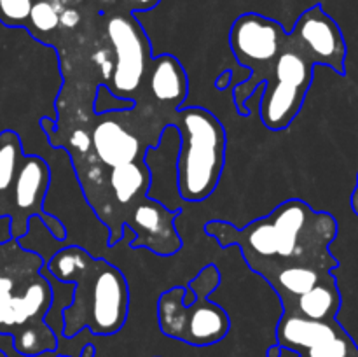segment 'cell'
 <instances>
[{
  "label": "cell",
  "mask_w": 358,
  "mask_h": 357,
  "mask_svg": "<svg viewBox=\"0 0 358 357\" xmlns=\"http://www.w3.org/2000/svg\"><path fill=\"white\" fill-rule=\"evenodd\" d=\"M205 231L222 247L238 245L255 273L285 265H310L332 272L339 265L329 252L338 234L334 216L317 212L303 200H287L241 230L224 220H212Z\"/></svg>",
  "instance_id": "1"
},
{
  "label": "cell",
  "mask_w": 358,
  "mask_h": 357,
  "mask_svg": "<svg viewBox=\"0 0 358 357\" xmlns=\"http://www.w3.org/2000/svg\"><path fill=\"white\" fill-rule=\"evenodd\" d=\"M45 268L59 282L76 284L72 301L62 314L65 338H73L86 328L98 336L121 331L129 310L128 282L121 270L76 245L56 252Z\"/></svg>",
  "instance_id": "2"
},
{
  "label": "cell",
  "mask_w": 358,
  "mask_h": 357,
  "mask_svg": "<svg viewBox=\"0 0 358 357\" xmlns=\"http://www.w3.org/2000/svg\"><path fill=\"white\" fill-rule=\"evenodd\" d=\"M180 149L177 158L178 195L185 202H203L217 189L226 160V130L203 107L177 112Z\"/></svg>",
  "instance_id": "3"
},
{
  "label": "cell",
  "mask_w": 358,
  "mask_h": 357,
  "mask_svg": "<svg viewBox=\"0 0 358 357\" xmlns=\"http://www.w3.org/2000/svg\"><path fill=\"white\" fill-rule=\"evenodd\" d=\"M220 273L215 265H206L189 282L196 300L184 303L185 287H173L159 296L157 321L164 336L187 343L192 346H210L222 342L231 328L229 315L222 307L208 300L219 287Z\"/></svg>",
  "instance_id": "4"
},
{
  "label": "cell",
  "mask_w": 358,
  "mask_h": 357,
  "mask_svg": "<svg viewBox=\"0 0 358 357\" xmlns=\"http://www.w3.org/2000/svg\"><path fill=\"white\" fill-rule=\"evenodd\" d=\"M313 70L315 63L287 38L264 80L259 114L266 128L280 132L292 125L313 83Z\"/></svg>",
  "instance_id": "5"
},
{
  "label": "cell",
  "mask_w": 358,
  "mask_h": 357,
  "mask_svg": "<svg viewBox=\"0 0 358 357\" xmlns=\"http://www.w3.org/2000/svg\"><path fill=\"white\" fill-rule=\"evenodd\" d=\"M289 34L283 30L278 21L257 13H245L234 20L229 30V46L234 58L241 66L252 72L250 86L234 90V104L241 115H248L245 102L252 97L261 80L264 83L275 63L276 56L285 46Z\"/></svg>",
  "instance_id": "6"
},
{
  "label": "cell",
  "mask_w": 358,
  "mask_h": 357,
  "mask_svg": "<svg viewBox=\"0 0 358 357\" xmlns=\"http://www.w3.org/2000/svg\"><path fill=\"white\" fill-rule=\"evenodd\" d=\"M107 35L115 56L108 88L117 97L131 98L145 79L152 46L133 14L112 16L107 23Z\"/></svg>",
  "instance_id": "7"
},
{
  "label": "cell",
  "mask_w": 358,
  "mask_h": 357,
  "mask_svg": "<svg viewBox=\"0 0 358 357\" xmlns=\"http://www.w3.org/2000/svg\"><path fill=\"white\" fill-rule=\"evenodd\" d=\"M276 343L299 357H358L355 340L336 318H311L282 315L276 326Z\"/></svg>",
  "instance_id": "8"
},
{
  "label": "cell",
  "mask_w": 358,
  "mask_h": 357,
  "mask_svg": "<svg viewBox=\"0 0 358 357\" xmlns=\"http://www.w3.org/2000/svg\"><path fill=\"white\" fill-rule=\"evenodd\" d=\"M51 182V170L48 163L38 156H23L16 178L13 182V212H10V224H13V238L23 237L28 231V223L34 216H38L45 223L48 230L58 240L66 237V230L58 217H51L42 210L45 192Z\"/></svg>",
  "instance_id": "9"
},
{
  "label": "cell",
  "mask_w": 358,
  "mask_h": 357,
  "mask_svg": "<svg viewBox=\"0 0 358 357\" xmlns=\"http://www.w3.org/2000/svg\"><path fill=\"white\" fill-rule=\"evenodd\" d=\"M289 37L315 65H327L341 76L346 74V41L339 24L320 4L306 9L297 18Z\"/></svg>",
  "instance_id": "10"
},
{
  "label": "cell",
  "mask_w": 358,
  "mask_h": 357,
  "mask_svg": "<svg viewBox=\"0 0 358 357\" xmlns=\"http://www.w3.org/2000/svg\"><path fill=\"white\" fill-rule=\"evenodd\" d=\"M180 210H170L163 203L145 198L135 206L126 226L135 233L131 247H145L159 255H171L180 251L182 240L175 230V217Z\"/></svg>",
  "instance_id": "11"
},
{
  "label": "cell",
  "mask_w": 358,
  "mask_h": 357,
  "mask_svg": "<svg viewBox=\"0 0 358 357\" xmlns=\"http://www.w3.org/2000/svg\"><path fill=\"white\" fill-rule=\"evenodd\" d=\"M52 304V290L41 272L31 276L21 293L0 296V332L10 336L31 326L45 324Z\"/></svg>",
  "instance_id": "12"
},
{
  "label": "cell",
  "mask_w": 358,
  "mask_h": 357,
  "mask_svg": "<svg viewBox=\"0 0 358 357\" xmlns=\"http://www.w3.org/2000/svg\"><path fill=\"white\" fill-rule=\"evenodd\" d=\"M149 90L152 97L164 107L178 111L189 93V80L185 69L175 56L163 55L150 59Z\"/></svg>",
  "instance_id": "13"
},
{
  "label": "cell",
  "mask_w": 358,
  "mask_h": 357,
  "mask_svg": "<svg viewBox=\"0 0 358 357\" xmlns=\"http://www.w3.org/2000/svg\"><path fill=\"white\" fill-rule=\"evenodd\" d=\"M91 146L94 147V153L101 163L108 164L110 168L122 163H131L140 153L138 139L117 121L98 122L91 133Z\"/></svg>",
  "instance_id": "14"
},
{
  "label": "cell",
  "mask_w": 358,
  "mask_h": 357,
  "mask_svg": "<svg viewBox=\"0 0 358 357\" xmlns=\"http://www.w3.org/2000/svg\"><path fill=\"white\" fill-rule=\"evenodd\" d=\"M259 275H262L271 284L275 293L282 300V304H287L294 298L313 289L317 284L331 279L332 273L327 272V270H322L310 265H285L276 266V268L262 270Z\"/></svg>",
  "instance_id": "15"
},
{
  "label": "cell",
  "mask_w": 358,
  "mask_h": 357,
  "mask_svg": "<svg viewBox=\"0 0 358 357\" xmlns=\"http://www.w3.org/2000/svg\"><path fill=\"white\" fill-rule=\"evenodd\" d=\"M341 308V294L334 275L324 282L317 284L313 289L294 298L290 303L283 304L282 315L311 318V321H332Z\"/></svg>",
  "instance_id": "16"
},
{
  "label": "cell",
  "mask_w": 358,
  "mask_h": 357,
  "mask_svg": "<svg viewBox=\"0 0 358 357\" xmlns=\"http://www.w3.org/2000/svg\"><path fill=\"white\" fill-rule=\"evenodd\" d=\"M149 181L150 177L147 167L138 164L136 161L112 167L110 178H108L115 200L122 205L131 203L140 195H147Z\"/></svg>",
  "instance_id": "17"
},
{
  "label": "cell",
  "mask_w": 358,
  "mask_h": 357,
  "mask_svg": "<svg viewBox=\"0 0 358 357\" xmlns=\"http://www.w3.org/2000/svg\"><path fill=\"white\" fill-rule=\"evenodd\" d=\"M21 158H23V150H21V140L17 133L10 130L0 133V196L9 192L13 188Z\"/></svg>",
  "instance_id": "18"
},
{
  "label": "cell",
  "mask_w": 358,
  "mask_h": 357,
  "mask_svg": "<svg viewBox=\"0 0 358 357\" xmlns=\"http://www.w3.org/2000/svg\"><path fill=\"white\" fill-rule=\"evenodd\" d=\"M58 24L59 13L56 10V7L52 6V2H48V0L34 2L27 27L34 28L35 31H41V34H48V31L55 30Z\"/></svg>",
  "instance_id": "19"
},
{
  "label": "cell",
  "mask_w": 358,
  "mask_h": 357,
  "mask_svg": "<svg viewBox=\"0 0 358 357\" xmlns=\"http://www.w3.org/2000/svg\"><path fill=\"white\" fill-rule=\"evenodd\" d=\"M34 0H0V23L9 28L27 27Z\"/></svg>",
  "instance_id": "20"
},
{
  "label": "cell",
  "mask_w": 358,
  "mask_h": 357,
  "mask_svg": "<svg viewBox=\"0 0 358 357\" xmlns=\"http://www.w3.org/2000/svg\"><path fill=\"white\" fill-rule=\"evenodd\" d=\"M136 102L133 98L117 97L110 91L107 84H100L96 90V98H94V112L96 114H105L112 111H131L135 108Z\"/></svg>",
  "instance_id": "21"
},
{
  "label": "cell",
  "mask_w": 358,
  "mask_h": 357,
  "mask_svg": "<svg viewBox=\"0 0 358 357\" xmlns=\"http://www.w3.org/2000/svg\"><path fill=\"white\" fill-rule=\"evenodd\" d=\"M161 0H124L126 7L131 13H145V10L154 9Z\"/></svg>",
  "instance_id": "22"
},
{
  "label": "cell",
  "mask_w": 358,
  "mask_h": 357,
  "mask_svg": "<svg viewBox=\"0 0 358 357\" xmlns=\"http://www.w3.org/2000/svg\"><path fill=\"white\" fill-rule=\"evenodd\" d=\"M13 240V224L9 216H0V245Z\"/></svg>",
  "instance_id": "23"
},
{
  "label": "cell",
  "mask_w": 358,
  "mask_h": 357,
  "mask_svg": "<svg viewBox=\"0 0 358 357\" xmlns=\"http://www.w3.org/2000/svg\"><path fill=\"white\" fill-rule=\"evenodd\" d=\"M70 142H72V146L76 147V149L86 153V150L91 147V136H87L86 133L77 130V132L72 135V139H70Z\"/></svg>",
  "instance_id": "24"
},
{
  "label": "cell",
  "mask_w": 358,
  "mask_h": 357,
  "mask_svg": "<svg viewBox=\"0 0 358 357\" xmlns=\"http://www.w3.org/2000/svg\"><path fill=\"white\" fill-rule=\"evenodd\" d=\"M14 289H16V282H14L13 276L2 275V273H0V296L14 293Z\"/></svg>",
  "instance_id": "25"
},
{
  "label": "cell",
  "mask_w": 358,
  "mask_h": 357,
  "mask_svg": "<svg viewBox=\"0 0 358 357\" xmlns=\"http://www.w3.org/2000/svg\"><path fill=\"white\" fill-rule=\"evenodd\" d=\"M231 77H233V70H224L222 74H220L219 77H217V80H215V88L217 90H226V88H229L231 86Z\"/></svg>",
  "instance_id": "26"
},
{
  "label": "cell",
  "mask_w": 358,
  "mask_h": 357,
  "mask_svg": "<svg viewBox=\"0 0 358 357\" xmlns=\"http://www.w3.org/2000/svg\"><path fill=\"white\" fill-rule=\"evenodd\" d=\"M59 21H65L69 27H73V24L79 21V14H77L76 10H72V9H66L65 13L59 14Z\"/></svg>",
  "instance_id": "27"
},
{
  "label": "cell",
  "mask_w": 358,
  "mask_h": 357,
  "mask_svg": "<svg viewBox=\"0 0 358 357\" xmlns=\"http://www.w3.org/2000/svg\"><path fill=\"white\" fill-rule=\"evenodd\" d=\"M350 202H352V210H353V212H355V216L358 217V174H357V186H355V191H353L352 200H350Z\"/></svg>",
  "instance_id": "28"
},
{
  "label": "cell",
  "mask_w": 358,
  "mask_h": 357,
  "mask_svg": "<svg viewBox=\"0 0 358 357\" xmlns=\"http://www.w3.org/2000/svg\"><path fill=\"white\" fill-rule=\"evenodd\" d=\"M282 346L278 345V343H275V345H271L268 349V352H266V356L268 357H282Z\"/></svg>",
  "instance_id": "29"
},
{
  "label": "cell",
  "mask_w": 358,
  "mask_h": 357,
  "mask_svg": "<svg viewBox=\"0 0 358 357\" xmlns=\"http://www.w3.org/2000/svg\"><path fill=\"white\" fill-rule=\"evenodd\" d=\"M94 354H96V349H94V345H91V343H86V345L83 346L80 357H94Z\"/></svg>",
  "instance_id": "30"
},
{
  "label": "cell",
  "mask_w": 358,
  "mask_h": 357,
  "mask_svg": "<svg viewBox=\"0 0 358 357\" xmlns=\"http://www.w3.org/2000/svg\"><path fill=\"white\" fill-rule=\"evenodd\" d=\"M0 357H7V356H6V354H3V352H2V350H0Z\"/></svg>",
  "instance_id": "31"
},
{
  "label": "cell",
  "mask_w": 358,
  "mask_h": 357,
  "mask_svg": "<svg viewBox=\"0 0 358 357\" xmlns=\"http://www.w3.org/2000/svg\"><path fill=\"white\" fill-rule=\"evenodd\" d=\"M56 357H70V356H56Z\"/></svg>",
  "instance_id": "32"
},
{
  "label": "cell",
  "mask_w": 358,
  "mask_h": 357,
  "mask_svg": "<svg viewBox=\"0 0 358 357\" xmlns=\"http://www.w3.org/2000/svg\"><path fill=\"white\" fill-rule=\"evenodd\" d=\"M297 357H299V356H297Z\"/></svg>",
  "instance_id": "33"
}]
</instances>
